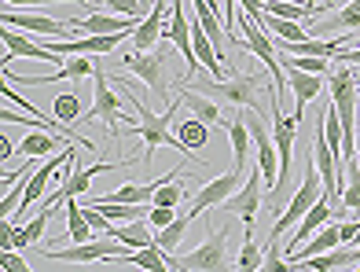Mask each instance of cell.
<instances>
[{
    "mask_svg": "<svg viewBox=\"0 0 360 272\" xmlns=\"http://www.w3.org/2000/svg\"><path fill=\"white\" fill-rule=\"evenodd\" d=\"M114 85L122 89V96L129 100V107H133V115H136L133 133H136V136H143V143H147V151H143V158H140L143 166H151V155H155L158 148H176L184 158H191V155H195V151H191L180 136H169V122H173V115H176V103H173V107H166L162 115H155V110L143 103V96L129 89L125 77H114Z\"/></svg>",
    "mask_w": 360,
    "mask_h": 272,
    "instance_id": "1",
    "label": "cell"
},
{
    "mask_svg": "<svg viewBox=\"0 0 360 272\" xmlns=\"http://www.w3.org/2000/svg\"><path fill=\"white\" fill-rule=\"evenodd\" d=\"M188 89L210 96L217 103H232L239 110H257V89H261V74H239V77H191Z\"/></svg>",
    "mask_w": 360,
    "mask_h": 272,
    "instance_id": "2",
    "label": "cell"
},
{
    "mask_svg": "<svg viewBox=\"0 0 360 272\" xmlns=\"http://www.w3.org/2000/svg\"><path fill=\"white\" fill-rule=\"evenodd\" d=\"M320 195H323V177H320L316 162H309V166H305V177H302V188H294L290 202L283 206V214L276 217V225L269 228V243H280V235H283L290 225H298V221L313 210V202H316Z\"/></svg>",
    "mask_w": 360,
    "mask_h": 272,
    "instance_id": "3",
    "label": "cell"
},
{
    "mask_svg": "<svg viewBox=\"0 0 360 272\" xmlns=\"http://www.w3.org/2000/svg\"><path fill=\"white\" fill-rule=\"evenodd\" d=\"M236 26H239V34H243V52H250V56H257L261 63H265L272 85H280V92H283L287 77H283V63L276 59V41H272V34L254 19L250 11H239V15H236Z\"/></svg>",
    "mask_w": 360,
    "mask_h": 272,
    "instance_id": "4",
    "label": "cell"
},
{
    "mask_svg": "<svg viewBox=\"0 0 360 272\" xmlns=\"http://www.w3.org/2000/svg\"><path fill=\"white\" fill-rule=\"evenodd\" d=\"M125 70H133V77H140V82L151 89L158 100H166L169 92V48H166V37H162V44H155L151 52H129L122 59Z\"/></svg>",
    "mask_w": 360,
    "mask_h": 272,
    "instance_id": "5",
    "label": "cell"
},
{
    "mask_svg": "<svg viewBox=\"0 0 360 272\" xmlns=\"http://www.w3.org/2000/svg\"><path fill=\"white\" fill-rule=\"evenodd\" d=\"M228 232H232L228 225L214 228L199 247H191L188 254H176V258H169V268H184V272H188V268H191V272H224L228 265H232V261L224 258Z\"/></svg>",
    "mask_w": 360,
    "mask_h": 272,
    "instance_id": "6",
    "label": "cell"
},
{
    "mask_svg": "<svg viewBox=\"0 0 360 272\" xmlns=\"http://www.w3.org/2000/svg\"><path fill=\"white\" fill-rule=\"evenodd\" d=\"M243 181H247V169L236 166V169L221 173V177L199 184V191H195V202H188V214H191V217H202L206 210H217L224 199H232L236 191L243 188Z\"/></svg>",
    "mask_w": 360,
    "mask_h": 272,
    "instance_id": "7",
    "label": "cell"
},
{
    "mask_svg": "<svg viewBox=\"0 0 360 272\" xmlns=\"http://www.w3.org/2000/svg\"><path fill=\"white\" fill-rule=\"evenodd\" d=\"M261 169L254 166L250 169V177L243 181V188L236 191L232 199H224L217 210L224 214V217H236V221H243L247 228H254V217H257V210H261V199H265V188H261Z\"/></svg>",
    "mask_w": 360,
    "mask_h": 272,
    "instance_id": "8",
    "label": "cell"
},
{
    "mask_svg": "<svg viewBox=\"0 0 360 272\" xmlns=\"http://www.w3.org/2000/svg\"><path fill=\"white\" fill-rule=\"evenodd\" d=\"M114 235H100V239H89V243H74V247H59V250H48L44 258L48 261H74V265H96V261H107V258H122L125 243L122 247H110Z\"/></svg>",
    "mask_w": 360,
    "mask_h": 272,
    "instance_id": "9",
    "label": "cell"
},
{
    "mask_svg": "<svg viewBox=\"0 0 360 272\" xmlns=\"http://www.w3.org/2000/svg\"><path fill=\"white\" fill-rule=\"evenodd\" d=\"M92 85H96V103H92V110L81 115V122H103V125H110V129H114V125L122 122V110L129 107V100H125V96H114L110 77L103 74V67L96 70Z\"/></svg>",
    "mask_w": 360,
    "mask_h": 272,
    "instance_id": "10",
    "label": "cell"
},
{
    "mask_svg": "<svg viewBox=\"0 0 360 272\" xmlns=\"http://www.w3.org/2000/svg\"><path fill=\"white\" fill-rule=\"evenodd\" d=\"M4 26L22 30V34H37V37H67L74 30L67 19H56V15H34V11H19V8L4 11Z\"/></svg>",
    "mask_w": 360,
    "mask_h": 272,
    "instance_id": "11",
    "label": "cell"
},
{
    "mask_svg": "<svg viewBox=\"0 0 360 272\" xmlns=\"http://www.w3.org/2000/svg\"><path fill=\"white\" fill-rule=\"evenodd\" d=\"M250 136L257 143V169H261V177H265V184L272 188L276 181H280V151H276V136L265 129V122H261L257 110H250Z\"/></svg>",
    "mask_w": 360,
    "mask_h": 272,
    "instance_id": "12",
    "label": "cell"
},
{
    "mask_svg": "<svg viewBox=\"0 0 360 272\" xmlns=\"http://www.w3.org/2000/svg\"><path fill=\"white\" fill-rule=\"evenodd\" d=\"M4 48H8V56H4V70L11 67V59H41V63H52V67H59V52H56V48L37 44L30 34H22V30L4 26Z\"/></svg>",
    "mask_w": 360,
    "mask_h": 272,
    "instance_id": "13",
    "label": "cell"
},
{
    "mask_svg": "<svg viewBox=\"0 0 360 272\" xmlns=\"http://www.w3.org/2000/svg\"><path fill=\"white\" fill-rule=\"evenodd\" d=\"M173 19H169V26H166V41L176 48L180 56H184V63H188V70H191V77H195V70L202 67L199 63V56H195V48H191V19H188V11H184V0H173Z\"/></svg>",
    "mask_w": 360,
    "mask_h": 272,
    "instance_id": "14",
    "label": "cell"
},
{
    "mask_svg": "<svg viewBox=\"0 0 360 272\" xmlns=\"http://www.w3.org/2000/svg\"><path fill=\"white\" fill-rule=\"evenodd\" d=\"M323 77L327 74H305V70H290L287 74V85L294 92V118L298 122H305V107L323 92Z\"/></svg>",
    "mask_w": 360,
    "mask_h": 272,
    "instance_id": "15",
    "label": "cell"
},
{
    "mask_svg": "<svg viewBox=\"0 0 360 272\" xmlns=\"http://www.w3.org/2000/svg\"><path fill=\"white\" fill-rule=\"evenodd\" d=\"M74 26V34H125V30H136V19H118V15L103 11H92L89 19H67Z\"/></svg>",
    "mask_w": 360,
    "mask_h": 272,
    "instance_id": "16",
    "label": "cell"
},
{
    "mask_svg": "<svg viewBox=\"0 0 360 272\" xmlns=\"http://www.w3.org/2000/svg\"><path fill=\"white\" fill-rule=\"evenodd\" d=\"M313 34L320 37H331V34H360V0H349L346 8H338L335 15H327V19H320L313 26Z\"/></svg>",
    "mask_w": 360,
    "mask_h": 272,
    "instance_id": "17",
    "label": "cell"
},
{
    "mask_svg": "<svg viewBox=\"0 0 360 272\" xmlns=\"http://www.w3.org/2000/svg\"><path fill=\"white\" fill-rule=\"evenodd\" d=\"M155 225L147 217H136V221H122V225H110L107 235H114V243H125V247H155L158 243V232H151Z\"/></svg>",
    "mask_w": 360,
    "mask_h": 272,
    "instance_id": "18",
    "label": "cell"
},
{
    "mask_svg": "<svg viewBox=\"0 0 360 272\" xmlns=\"http://www.w3.org/2000/svg\"><path fill=\"white\" fill-rule=\"evenodd\" d=\"M327 221H331V202H327V199L320 195V199L313 202V210H309V214L298 221V232L290 235V243H287L283 250H287V254H294V250H298V247L305 243L309 235H313V232H320V228L327 225Z\"/></svg>",
    "mask_w": 360,
    "mask_h": 272,
    "instance_id": "19",
    "label": "cell"
},
{
    "mask_svg": "<svg viewBox=\"0 0 360 272\" xmlns=\"http://www.w3.org/2000/svg\"><path fill=\"white\" fill-rule=\"evenodd\" d=\"M342 243V232H338V221H327V225L320 232H313V239H309V247H298L294 254H287V265H302L305 258H313V254H323V250H331Z\"/></svg>",
    "mask_w": 360,
    "mask_h": 272,
    "instance_id": "20",
    "label": "cell"
},
{
    "mask_svg": "<svg viewBox=\"0 0 360 272\" xmlns=\"http://www.w3.org/2000/svg\"><path fill=\"white\" fill-rule=\"evenodd\" d=\"M283 56H320V59H335L342 52V37H305V41H276Z\"/></svg>",
    "mask_w": 360,
    "mask_h": 272,
    "instance_id": "21",
    "label": "cell"
},
{
    "mask_svg": "<svg viewBox=\"0 0 360 272\" xmlns=\"http://www.w3.org/2000/svg\"><path fill=\"white\" fill-rule=\"evenodd\" d=\"M118 261L133 265V268H147V272H166V268H169V258H166V250H162L158 243H155V247H136V250H125Z\"/></svg>",
    "mask_w": 360,
    "mask_h": 272,
    "instance_id": "22",
    "label": "cell"
},
{
    "mask_svg": "<svg viewBox=\"0 0 360 272\" xmlns=\"http://www.w3.org/2000/svg\"><path fill=\"white\" fill-rule=\"evenodd\" d=\"M228 140H232V155H236V166H243L247 169V162H250V125H247V118H232L228 122Z\"/></svg>",
    "mask_w": 360,
    "mask_h": 272,
    "instance_id": "23",
    "label": "cell"
},
{
    "mask_svg": "<svg viewBox=\"0 0 360 272\" xmlns=\"http://www.w3.org/2000/svg\"><path fill=\"white\" fill-rule=\"evenodd\" d=\"M257 22L265 26L272 37H280V41H305V37H309L305 30H302V22H294V19H276V15H269V11H261Z\"/></svg>",
    "mask_w": 360,
    "mask_h": 272,
    "instance_id": "24",
    "label": "cell"
},
{
    "mask_svg": "<svg viewBox=\"0 0 360 272\" xmlns=\"http://www.w3.org/2000/svg\"><path fill=\"white\" fill-rule=\"evenodd\" d=\"M184 103H188L191 115H195V118H202L206 125L221 122V103H217V100H210V96L195 92V89H184Z\"/></svg>",
    "mask_w": 360,
    "mask_h": 272,
    "instance_id": "25",
    "label": "cell"
},
{
    "mask_svg": "<svg viewBox=\"0 0 360 272\" xmlns=\"http://www.w3.org/2000/svg\"><path fill=\"white\" fill-rule=\"evenodd\" d=\"M92 232H96V228L89 225L85 206H77V202H74V195H70V202H67V235L74 239V243H89Z\"/></svg>",
    "mask_w": 360,
    "mask_h": 272,
    "instance_id": "26",
    "label": "cell"
},
{
    "mask_svg": "<svg viewBox=\"0 0 360 272\" xmlns=\"http://www.w3.org/2000/svg\"><path fill=\"white\" fill-rule=\"evenodd\" d=\"M56 148H59V140L48 136L44 129H37V133H30V136L19 143V151H15V155H19V158H44V155H52Z\"/></svg>",
    "mask_w": 360,
    "mask_h": 272,
    "instance_id": "27",
    "label": "cell"
},
{
    "mask_svg": "<svg viewBox=\"0 0 360 272\" xmlns=\"http://www.w3.org/2000/svg\"><path fill=\"white\" fill-rule=\"evenodd\" d=\"M176 136L184 140L191 151H202L206 143H210V129H206V122H202V118H195V115H191V118H184V122L176 125Z\"/></svg>",
    "mask_w": 360,
    "mask_h": 272,
    "instance_id": "28",
    "label": "cell"
},
{
    "mask_svg": "<svg viewBox=\"0 0 360 272\" xmlns=\"http://www.w3.org/2000/svg\"><path fill=\"white\" fill-rule=\"evenodd\" d=\"M184 199H188V188L176 184V173L158 177V191H155V202L151 206H180Z\"/></svg>",
    "mask_w": 360,
    "mask_h": 272,
    "instance_id": "29",
    "label": "cell"
},
{
    "mask_svg": "<svg viewBox=\"0 0 360 272\" xmlns=\"http://www.w3.org/2000/svg\"><path fill=\"white\" fill-rule=\"evenodd\" d=\"M52 115L63 122V125H74V122H81V96L77 92H59L56 100H52Z\"/></svg>",
    "mask_w": 360,
    "mask_h": 272,
    "instance_id": "30",
    "label": "cell"
},
{
    "mask_svg": "<svg viewBox=\"0 0 360 272\" xmlns=\"http://www.w3.org/2000/svg\"><path fill=\"white\" fill-rule=\"evenodd\" d=\"M191 214L184 210V214H176L173 221H169V225L166 228H158V247L162 250H176L180 247V239H184V232H188V225H191Z\"/></svg>",
    "mask_w": 360,
    "mask_h": 272,
    "instance_id": "31",
    "label": "cell"
},
{
    "mask_svg": "<svg viewBox=\"0 0 360 272\" xmlns=\"http://www.w3.org/2000/svg\"><path fill=\"white\" fill-rule=\"evenodd\" d=\"M346 166V191H342V202H346L349 214H360V162H342Z\"/></svg>",
    "mask_w": 360,
    "mask_h": 272,
    "instance_id": "32",
    "label": "cell"
},
{
    "mask_svg": "<svg viewBox=\"0 0 360 272\" xmlns=\"http://www.w3.org/2000/svg\"><path fill=\"white\" fill-rule=\"evenodd\" d=\"M283 70H305V74H331V59L320 56H283Z\"/></svg>",
    "mask_w": 360,
    "mask_h": 272,
    "instance_id": "33",
    "label": "cell"
},
{
    "mask_svg": "<svg viewBox=\"0 0 360 272\" xmlns=\"http://www.w3.org/2000/svg\"><path fill=\"white\" fill-rule=\"evenodd\" d=\"M261 247L254 243V235H250V228H247V239H243V250H239V261H236V268H243V272H254V268H261Z\"/></svg>",
    "mask_w": 360,
    "mask_h": 272,
    "instance_id": "34",
    "label": "cell"
},
{
    "mask_svg": "<svg viewBox=\"0 0 360 272\" xmlns=\"http://www.w3.org/2000/svg\"><path fill=\"white\" fill-rule=\"evenodd\" d=\"M8 8H19V11H26V8H59V4H77V8H92V0H4Z\"/></svg>",
    "mask_w": 360,
    "mask_h": 272,
    "instance_id": "35",
    "label": "cell"
},
{
    "mask_svg": "<svg viewBox=\"0 0 360 272\" xmlns=\"http://www.w3.org/2000/svg\"><path fill=\"white\" fill-rule=\"evenodd\" d=\"M100 4L107 8V11H122L125 19H143V8H140V0H100Z\"/></svg>",
    "mask_w": 360,
    "mask_h": 272,
    "instance_id": "36",
    "label": "cell"
},
{
    "mask_svg": "<svg viewBox=\"0 0 360 272\" xmlns=\"http://www.w3.org/2000/svg\"><path fill=\"white\" fill-rule=\"evenodd\" d=\"M48 217H52V210H44V206H41V210H37L34 217H30V221H26V235H30V243H41V239H44Z\"/></svg>",
    "mask_w": 360,
    "mask_h": 272,
    "instance_id": "37",
    "label": "cell"
},
{
    "mask_svg": "<svg viewBox=\"0 0 360 272\" xmlns=\"http://www.w3.org/2000/svg\"><path fill=\"white\" fill-rule=\"evenodd\" d=\"M173 217H176V206H151V214H147V221H151L155 228H166Z\"/></svg>",
    "mask_w": 360,
    "mask_h": 272,
    "instance_id": "38",
    "label": "cell"
},
{
    "mask_svg": "<svg viewBox=\"0 0 360 272\" xmlns=\"http://www.w3.org/2000/svg\"><path fill=\"white\" fill-rule=\"evenodd\" d=\"M19 202H22V188L4 191V202H0V217H11V210H19Z\"/></svg>",
    "mask_w": 360,
    "mask_h": 272,
    "instance_id": "39",
    "label": "cell"
},
{
    "mask_svg": "<svg viewBox=\"0 0 360 272\" xmlns=\"http://www.w3.org/2000/svg\"><path fill=\"white\" fill-rule=\"evenodd\" d=\"M4 268L8 272H30V265L19 258V254H11V250H4Z\"/></svg>",
    "mask_w": 360,
    "mask_h": 272,
    "instance_id": "40",
    "label": "cell"
},
{
    "mask_svg": "<svg viewBox=\"0 0 360 272\" xmlns=\"http://www.w3.org/2000/svg\"><path fill=\"white\" fill-rule=\"evenodd\" d=\"M335 59H338V63H346V67H356V70H360V48H342Z\"/></svg>",
    "mask_w": 360,
    "mask_h": 272,
    "instance_id": "41",
    "label": "cell"
},
{
    "mask_svg": "<svg viewBox=\"0 0 360 272\" xmlns=\"http://www.w3.org/2000/svg\"><path fill=\"white\" fill-rule=\"evenodd\" d=\"M239 4H243V11H250L254 19H257L261 11H265V0H239Z\"/></svg>",
    "mask_w": 360,
    "mask_h": 272,
    "instance_id": "42",
    "label": "cell"
},
{
    "mask_svg": "<svg viewBox=\"0 0 360 272\" xmlns=\"http://www.w3.org/2000/svg\"><path fill=\"white\" fill-rule=\"evenodd\" d=\"M0 155H4V162H8V158L15 155V151H11V140H8V136H0Z\"/></svg>",
    "mask_w": 360,
    "mask_h": 272,
    "instance_id": "43",
    "label": "cell"
},
{
    "mask_svg": "<svg viewBox=\"0 0 360 272\" xmlns=\"http://www.w3.org/2000/svg\"><path fill=\"white\" fill-rule=\"evenodd\" d=\"M155 4H158V0H140V8H143V15H147V11H151Z\"/></svg>",
    "mask_w": 360,
    "mask_h": 272,
    "instance_id": "44",
    "label": "cell"
},
{
    "mask_svg": "<svg viewBox=\"0 0 360 272\" xmlns=\"http://www.w3.org/2000/svg\"><path fill=\"white\" fill-rule=\"evenodd\" d=\"M356 162H360V125H356Z\"/></svg>",
    "mask_w": 360,
    "mask_h": 272,
    "instance_id": "45",
    "label": "cell"
},
{
    "mask_svg": "<svg viewBox=\"0 0 360 272\" xmlns=\"http://www.w3.org/2000/svg\"><path fill=\"white\" fill-rule=\"evenodd\" d=\"M309 4H313V8H320V4H323V0H309Z\"/></svg>",
    "mask_w": 360,
    "mask_h": 272,
    "instance_id": "46",
    "label": "cell"
},
{
    "mask_svg": "<svg viewBox=\"0 0 360 272\" xmlns=\"http://www.w3.org/2000/svg\"><path fill=\"white\" fill-rule=\"evenodd\" d=\"M290 4H309V0H290Z\"/></svg>",
    "mask_w": 360,
    "mask_h": 272,
    "instance_id": "47",
    "label": "cell"
}]
</instances>
